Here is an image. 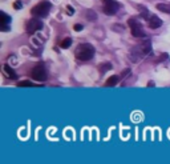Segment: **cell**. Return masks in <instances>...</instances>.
<instances>
[{"mask_svg":"<svg viewBox=\"0 0 170 164\" xmlns=\"http://www.w3.org/2000/svg\"><path fill=\"white\" fill-rule=\"evenodd\" d=\"M75 55H76V58L79 60H81V62H88V60H91L93 58V55H95V47L89 43L80 44V46L76 48Z\"/></svg>","mask_w":170,"mask_h":164,"instance_id":"6da1fadb","label":"cell"},{"mask_svg":"<svg viewBox=\"0 0 170 164\" xmlns=\"http://www.w3.org/2000/svg\"><path fill=\"white\" fill-rule=\"evenodd\" d=\"M52 7V4L49 2H47V0H43V2H40L39 4H36V6L31 10V14L32 16H35V18H47L48 16V12H49Z\"/></svg>","mask_w":170,"mask_h":164,"instance_id":"7a4b0ae2","label":"cell"},{"mask_svg":"<svg viewBox=\"0 0 170 164\" xmlns=\"http://www.w3.org/2000/svg\"><path fill=\"white\" fill-rule=\"evenodd\" d=\"M128 26L130 27V32L134 38H145V32L142 30V26H141L136 19H129Z\"/></svg>","mask_w":170,"mask_h":164,"instance_id":"3957f363","label":"cell"},{"mask_svg":"<svg viewBox=\"0 0 170 164\" xmlns=\"http://www.w3.org/2000/svg\"><path fill=\"white\" fill-rule=\"evenodd\" d=\"M31 76L36 82H44V80L47 79V72H45V68H44V64H41V63L37 64V66L31 71Z\"/></svg>","mask_w":170,"mask_h":164,"instance_id":"277c9868","label":"cell"},{"mask_svg":"<svg viewBox=\"0 0 170 164\" xmlns=\"http://www.w3.org/2000/svg\"><path fill=\"white\" fill-rule=\"evenodd\" d=\"M118 8L120 4L116 0H102V10L106 15H114Z\"/></svg>","mask_w":170,"mask_h":164,"instance_id":"5b68a950","label":"cell"},{"mask_svg":"<svg viewBox=\"0 0 170 164\" xmlns=\"http://www.w3.org/2000/svg\"><path fill=\"white\" fill-rule=\"evenodd\" d=\"M25 30L28 34L32 35V34H35V32L43 30V23L40 22L39 19H31V20H28L25 24Z\"/></svg>","mask_w":170,"mask_h":164,"instance_id":"8992f818","label":"cell"},{"mask_svg":"<svg viewBox=\"0 0 170 164\" xmlns=\"http://www.w3.org/2000/svg\"><path fill=\"white\" fill-rule=\"evenodd\" d=\"M8 24H11V18L6 12H0V30L2 31H10Z\"/></svg>","mask_w":170,"mask_h":164,"instance_id":"52a82bcc","label":"cell"},{"mask_svg":"<svg viewBox=\"0 0 170 164\" xmlns=\"http://www.w3.org/2000/svg\"><path fill=\"white\" fill-rule=\"evenodd\" d=\"M146 22H148V26L150 27L152 30H156V28H160L161 26H162V20L156 15H150Z\"/></svg>","mask_w":170,"mask_h":164,"instance_id":"ba28073f","label":"cell"},{"mask_svg":"<svg viewBox=\"0 0 170 164\" xmlns=\"http://www.w3.org/2000/svg\"><path fill=\"white\" fill-rule=\"evenodd\" d=\"M3 71H4V74H6L8 78L12 79V80H16L17 79V75H16V72L12 70L10 64H4V67H3Z\"/></svg>","mask_w":170,"mask_h":164,"instance_id":"9c48e42d","label":"cell"},{"mask_svg":"<svg viewBox=\"0 0 170 164\" xmlns=\"http://www.w3.org/2000/svg\"><path fill=\"white\" fill-rule=\"evenodd\" d=\"M118 80H120V78L117 75H113V76H110L106 82H105V86L106 87H113V86H116L117 83H118Z\"/></svg>","mask_w":170,"mask_h":164,"instance_id":"30bf717a","label":"cell"},{"mask_svg":"<svg viewBox=\"0 0 170 164\" xmlns=\"http://www.w3.org/2000/svg\"><path fill=\"white\" fill-rule=\"evenodd\" d=\"M157 10L161 11V12H165V14H170V4H166V3H160L157 4Z\"/></svg>","mask_w":170,"mask_h":164,"instance_id":"8fae6325","label":"cell"},{"mask_svg":"<svg viewBox=\"0 0 170 164\" xmlns=\"http://www.w3.org/2000/svg\"><path fill=\"white\" fill-rule=\"evenodd\" d=\"M141 48H142L145 55H149L152 52V43L150 42H145V43L141 44Z\"/></svg>","mask_w":170,"mask_h":164,"instance_id":"7c38bea8","label":"cell"},{"mask_svg":"<svg viewBox=\"0 0 170 164\" xmlns=\"http://www.w3.org/2000/svg\"><path fill=\"white\" fill-rule=\"evenodd\" d=\"M71 44H72V39L71 38H67V39H64L63 42L60 43V47L64 48V50H67V48L71 47Z\"/></svg>","mask_w":170,"mask_h":164,"instance_id":"4fadbf2b","label":"cell"},{"mask_svg":"<svg viewBox=\"0 0 170 164\" xmlns=\"http://www.w3.org/2000/svg\"><path fill=\"white\" fill-rule=\"evenodd\" d=\"M109 70H112V64L110 63H102L100 66V72H101V74H105V72L109 71Z\"/></svg>","mask_w":170,"mask_h":164,"instance_id":"5bb4252c","label":"cell"},{"mask_svg":"<svg viewBox=\"0 0 170 164\" xmlns=\"http://www.w3.org/2000/svg\"><path fill=\"white\" fill-rule=\"evenodd\" d=\"M17 87H35L33 83L29 82V80H24V82H19Z\"/></svg>","mask_w":170,"mask_h":164,"instance_id":"9a60e30c","label":"cell"},{"mask_svg":"<svg viewBox=\"0 0 170 164\" xmlns=\"http://www.w3.org/2000/svg\"><path fill=\"white\" fill-rule=\"evenodd\" d=\"M14 8H15V10H21V8H23L21 2H19V0H17V2H15L14 3Z\"/></svg>","mask_w":170,"mask_h":164,"instance_id":"2e32d148","label":"cell"},{"mask_svg":"<svg viewBox=\"0 0 170 164\" xmlns=\"http://www.w3.org/2000/svg\"><path fill=\"white\" fill-rule=\"evenodd\" d=\"M67 11H68V15H73L75 14V8L72 6H67Z\"/></svg>","mask_w":170,"mask_h":164,"instance_id":"e0dca14e","label":"cell"},{"mask_svg":"<svg viewBox=\"0 0 170 164\" xmlns=\"http://www.w3.org/2000/svg\"><path fill=\"white\" fill-rule=\"evenodd\" d=\"M73 28H75V31H83L84 27H83V24H75Z\"/></svg>","mask_w":170,"mask_h":164,"instance_id":"ac0fdd59","label":"cell"},{"mask_svg":"<svg viewBox=\"0 0 170 164\" xmlns=\"http://www.w3.org/2000/svg\"><path fill=\"white\" fill-rule=\"evenodd\" d=\"M129 74H130V70H129V68H128V70H124V72H122V74H121V76H122V78H124L125 75H129Z\"/></svg>","mask_w":170,"mask_h":164,"instance_id":"d6986e66","label":"cell"},{"mask_svg":"<svg viewBox=\"0 0 170 164\" xmlns=\"http://www.w3.org/2000/svg\"><path fill=\"white\" fill-rule=\"evenodd\" d=\"M148 87H154V82H149L148 83Z\"/></svg>","mask_w":170,"mask_h":164,"instance_id":"ffe728a7","label":"cell"}]
</instances>
